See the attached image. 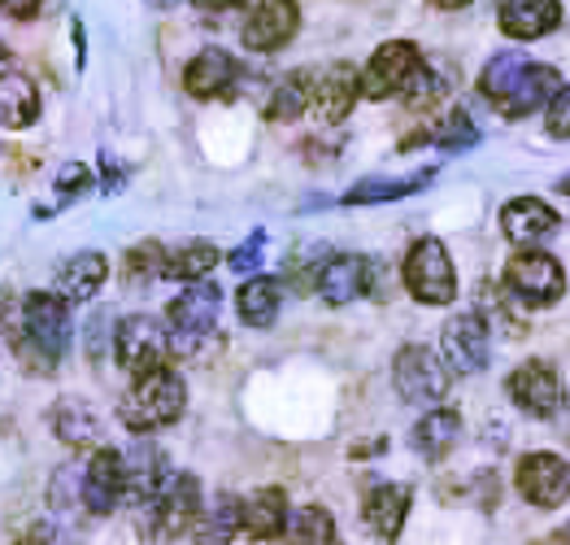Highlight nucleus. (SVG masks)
<instances>
[{
    "instance_id": "nucleus-30",
    "label": "nucleus",
    "mask_w": 570,
    "mask_h": 545,
    "mask_svg": "<svg viewBox=\"0 0 570 545\" xmlns=\"http://www.w3.org/2000/svg\"><path fill=\"white\" fill-rule=\"evenodd\" d=\"M239 528H244V506L232 494H223L196 519V545H232Z\"/></svg>"
},
{
    "instance_id": "nucleus-11",
    "label": "nucleus",
    "mask_w": 570,
    "mask_h": 545,
    "mask_svg": "<svg viewBox=\"0 0 570 545\" xmlns=\"http://www.w3.org/2000/svg\"><path fill=\"white\" fill-rule=\"evenodd\" d=\"M114 346H118V362H122L127 376H148V371L161 367L170 341H166V332H161L157 319L131 314V319L118 323V341H114Z\"/></svg>"
},
{
    "instance_id": "nucleus-15",
    "label": "nucleus",
    "mask_w": 570,
    "mask_h": 545,
    "mask_svg": "<svg viewBox=\"0 0 570 545\" xmlns=\"http://www.w3.org/2000/svg\"><path fill=\"white\" fill-rule=\"evenodd\" d=\"M236 84H239L236 57L223 49L196 52L188 61V70H184V88H188V97H196V100H227L236 93Z\"/></svg>"
},
{
    "instance_id": "nucleus-2",
    "label": "nucleus",
    "mask_w": 570,
    "mask_h": 545,
    "mask_svg": "<svg viewBox=\"0 0 570 545\" xmlns=\"http://www.w3.org/2000/svg\"><path fill=\"white\" fill-rule=\"evenodd\" d=\"M188 406V389L184 380L170 371V367H157L148 376H136L131 393L118 401V415L131 432H153V428H166L184 415Z\"/></svg>"
},
{
    "instance_id": "nucleus-46",
    "label": "nucleus",
    "mask_w": 570,
    "mask_h": 545,
    "mask_svg": "<svg viewBox=\"0 0 570 545\" xmlns=\"http://www.w3.org/2000/svg\"><path fill=\"white\" fill-rule=\"evenodd\" d=\"M562 193H567V197H570V175H567V179H562Z\"/></svg>"
},
{
    "instance_id": "nucleus-35",
    "label": "nucleus",
    "mask_w": 570,
    "mask_h": 545,
    "mask_svg": "<svg viewBox=\"0 0 570 545\" xmlns=\"http://www.w3.org/2000/svg\"><path fill=\"white\" fill-rule=\"evenodd\" d=\"M127 271L136 275V280H157V275H166V253L157 241H148V245H136L127 253Z\"/></svg>"
},
{
    "instance_id": "nucleus-32",
    "label": "nucleus",
    "mask_w": 570,
    "mask_h": 545,
    "mask_svg": "<svg viewBox=\"0 0 570 545\" xmlns=\"http://www.w3.org/2000/svg\"><path fill=\"white\" fill-rule=\"evenodd\" d=\"M214 266H218V249L209 245V241H188V245L179 249V257H175V262H166V275L188 280V284H200Z\"/></svg>"
},
{
    "instance_id": "nucleus-41",
    "label": "nucleus",
    "mask_w": 570,
    "mask_h": 545,
    "mask_svg": "<svg viewBox=\"0 0 570 545\" xmlns=\"http://www.w3.org/2000/svg\"><path fill=\"white\" fill-rule=\"evenodd\" d=\"M40 4H45V0H0V13L13 18V22H27V18L40 13Z\"/></svg>"
},
{
    "instance_id": "nucleus-10",
    "label": "nucleus",
    "mask_w": 570,
    "mask_h": 545,
    "mask_svg": "<svg viewBox=\"0 0 570 545\" xmlns=\"http://www.w3.org/2000/svg\"><path fill=\"white\" fill-rule=\"evenodd\" d=\"M488 349H492V337H488V319L466 310L458 319L444 323L440 332V353H444V367L458 371V376H475L488 367Z\"/></svg>"
},
{
    "instance_id": "nucleus-24",
    "label": "nucleus",
    "mask_w": 570,
    "mask_h": 545,
    "mask_svg": "<svg viewBox=\"0 0 570 545\" xmlns=\"http://www.w3.org/2000/svg\"><path fill=\"white\" fill-rule=\"evenodd\" d=\"M105 275H109V262L92 253V249H83V253H75V257H66L61 262V271H57V289H61V298L66 301H88L105 284Z\"/></svg>"
},
{
    "instance_id": "nucleus-27",
    "label": "nucleus",
    "mask_w": 570,
    "mask_h": 545,
    "mask_svg": "<svg viewBox=\"0 0 570 545\" xmlns=\"http://www.w3.org/2000/svg\"><path fill=\"white\" fill-rule=\"evenodd\" d=\"M458 437H462V415L458 410H431L414 428V449L435 463V458H444L449 449L458 446Z\"/></svg>"
},
{
    "instance_id": "nucleus-40",
    "label": "nucleus",
    "mask_w": 570,
    "mask_h": 545,
    "mask_svg": "<svg viewBox=\"0 0 570 545\" xmlns=\"http://www.w3.org/2000/svg\"><path fill=\"white\" fill-rule=\"evenodd\" d=\"M18 545H66V537H61L52 524H36V528H27V533L18 537Z\"/></svg>"
},
{
    "instance_id": "nucleus-48",
    "label": "nucleus",
    "mask_w": 570,
    "mask_h": 545,
    "mask_svg": "<svg viewBox=\"0 0 570 545\" xmlns=\"http://www.w3.org/2000/svg\"><path fill=\"white\" fill-rule=\"evenodd\" d=\"M0 57H4V45H0Z\"/></svg>"
},
{
    "instance_id": "nucleus-33",
    "label": "nucleus",
    "mask_w": 570,
    "mask_h": 545,
    "mask_svg": "<svg viewBox=\"0 0 570 545\" xmlns=\"http://www.w3.org/2000/svg\"><path fill=\"white\" fill-rule=\"evenodd\" d=\"M431 145H440V149H449V153H462V149H475L479 145V132H475V123H471V114H462V109H453L435 132L428 136Z\"/></svg>"
},
{
    "instance_id": "nucleus-12",
    "label": "nucleus",
    "mask_w": 570,
    "mask_h": 545,
    "mask_svg": "<svg viewBox=\"0 0 570 545\" xmlns=\"http://www.w3.org/2000/svg\"><path fill=\"white\" fill-rule=\"evenodd\" d=\"M519 494L531 506H562L570 497V463L558 454H527L519 463Z\"/></svg>"
},
{
    "instance_id": "nucleus-16",
    "label": "nucleus",
    "mask_w": 570,
    "mask_h": 545,
    "mask_svg": "<svg viewBox=\"0 0 570 545\" xmlns=\"http://www.w3.org/2000/svg\"><path fill=\"white\" fill-rule=\"evenodd\" d=\"M371 289V262L366 257H353V253H335L323 262V271H318V293L327 305H348V301H357L362 293Z\"/></svg>"
},
{
    "instance_id": "nucleus-31",
    "label": "nucleus",
    "mask_w": 570,
    "mask_h": 545,
    "mask_svg": "<svg viewBox=\"0 0 570 545\" xmlns=\"http://www.w3.org/2000/svg\"><path fill=\"white\" fill-rule=\"evenodd\" d=\"M287 545H335V519L323 506H301L287 519Z\"/></svg>"
},
{
    "instance_id": "nucleus-43",
    "label": "nucleus",
    "mask_w": 570,
    "mask_h": 545,
    "mask_svg": "<svg viewBox=\"0 0 570 545\" xmlns=\"http://www.w3.org/2000/svg\"><path fill=\"white\" fill-rule=\"evenodd\" d=\"M209 9H236V4H244V0H205Z\"/></svg>"
},
{
    "instance_id": "nucleus-4",
    "label": "nucleus",
    "mask_w": 570,
    "mask_h": 545,
    "mask_svg": "<svg viewBox=\"0 0 570 545\" xmlns=\"http://www.w3.org/2000/svg\"><path fill=\"white\" fill-rule=\"evenodd\" d=\"M218 310H223V293L214 289V284H191L184 289L179 298L170 301V314H166V323H170V349L175 353H196V349L209 341V332L218 328Z\"/></svg>"
},
{
    "instance_id": "nucleus-23",
    "label": "nucleus",
    "mask_w": 570,
    "mask_h": 545,
    "mask_svg": "<svg viewBox=\"0 0 570 545\" xmlns=\"http://www.w3.org/2000/svg\"><path fill=\"white\" fill-rule=\"evenodd\" d=\"M362 93V79H357V70L353 66H332L323 79H318V88H314V109H318V118L323 123H340V118H348V109H353V100Z\"/></svg>"
},
{
    "instance_id": "nucleus-8",
    "label": "nucleus",
    "mask_w": 570,
    "mask_h": 545,
    "mask_svg": "<svg viewBox=\"0 0 570 545\" xmlns=\"http://www.w3.org/2000/svg\"><path fill=\"white\" fill-rule=\"evenodd\" d=\"M505 284H510V293L523 298V305H553L567 293V271H562L558 257H549L540 249H527L505 266Z\"/></svg>"
},
{
    "instance_id": "nucleus-25",
    "label": "nucleus",
    "mask_w": 570,
    "mask_h": 545,
    "mask_svg": "<svg viewBox=\"0 0 570 545\" xmlns=\"http://www.w3.org/2000/svg\"><path fill=\"white\" fill-rule=\"evenodd\" d=\"M287 528V497L284 489H257L244 502V533L257 542H275Z\"/></svg>"
},
{
    "instance_id": "nucleus-42",
    "label": "nucleus",
    "mask_w": 570,
    "mask_h": 545,
    "mask_svg": "<svg viewBox=\"0 0 570 545\" xmlns=\"http://www.w3.org/2000/svg\"><path fill=\"white\" fill-rule=\"evenodd\" d=\"M435 9H462V4H471V0H431Z\"/></svg>"
},
{
    "instance_id": "nucleus-22",
    "label": "nucleus",
    "mask_w": 570,
    "mask_h": 545,
    "mask_svg": "<svg viewBox=\"0 0 570 545\" xmlns=\"http://www.w3.org/2000/svg\"><path fill=\"white\" fill-rule=\"evenodd\" d=\"M161 480H166V463H161V449L157 446L136 441V446L122 454V485H127L131 502H148V497L161 489Z\"/></svg>"
},
{
    "instance_id": "nucleus-20",
    "label": "nucleus",
    "mask_w": 570,
    "mask_h": 545,
    "mask_svg": "<svg viewBox=\"0 0 570 545\" xmlns=\"http://www.w3.org/2000/svg\"><path fill=\"white\" fill-rule=\"evenodd\" d=\"M562 22V0H505L501 31L514 40H540Z\"/></svg>"
},
{
    "instance_id": "nucleus-18",
    "label": "nucleus",
    "mask_w": 570,
    "mask_h": 545,
    "mask_svg": "<svg viewBox=\"0 0 570 545\" xmlns=\"http://www.w3.org/2000/svg\"><path fill=\"white\" fill-rule=\"evenodd\" d=\"M558 223H562V218L553 214V205H544L540 197H514L501 210V232H505L514 245H535V241L553 236Z\"/></svg>"
},
{
    "instance_id": "nucleus-9",
    "label": "nucleus",
    "mask_w": 570,
    "mask_h": 545,
    "mask_svg": "<svg viewBox=\"0 0 570 545\" xmlns=\"http://www.w3.org/2000/svg\"><path fill=\"white\" fill-rule=\"evenodd\" d=\"M419 70H423V52L414 49L410 40H392V45H383V49L371 57V66L362 70V97L366 100L401 97L405 84H410Z\"/></svg>"
},
{
    "instance_id": "nucleus-37",
    "label": "nucleus",
    "mask_w": 570,
    "mask_h": 545,
    "mask_svg": "<svg viewBox=\"0 0 570 545\" xmlns=\"http://www.w3.org/2000/svg\"><path fill=\"white\" fill-rule=\"evenodd\" d=\"M262 249H266V232H253V236L232 253V266H236L239 275H253V271L262 266Z\"/></svg>"
},
{
    "instance_id": "nucleus-28",
    "label": "nucleus",
    "mask_w": 570,
    "mask_h": 545,
    "mask_svg": "<svg viewBox=\"0 0 570 545\" xmlns=\"http://www.w3.org/2000/svg\"><path fill=\"white\" fill-rule=\"evenodd\" d=\"M52 432H57L66 446H92L96 437H100V419H96V410L88 401L66 397V401H57V410H52Z\"/></svg>"
},
{
    "instance_id": "nucleus-6",
    "label": "nucleus",
    "mask_w": 570,
    "mask_h": 545,
    "mask_svg": "<svg viewBox=\"0 0 570 545\" xmlns=\"http://www.w3.org/2000/svg\"><path fill=\"white\" fill-rule=\"evenodd\" d=\"M22 328H27V346L40 349L45 367H52L57 358H66L70 349V305L52 293H31L22 301Z\"/></svg>"
},
{
    "instance_id": "nucleus-45",
    "label": "nucleus",
    "mask_w": 570,
    "mask_h": 545,
    "mask_svg": "<svg viewBox=\"0 0 570 545\" xmlns=\"http://www.w3.org/2000/svg\"><path fill=\"white\" fill-rule=\"evenodd\" d=\"M153 9H170V4H179V0H148Z\"/></svg>"
},
{
    "instance_id": "nucleus-21",
    "label": "nucleus",
    "mask_w": 570,
    "mask_h": 545,
    "mask_svg": "<svg viewBox=\"0 0 570 545\" xmlns=\"http://www.w3.org/2000/svg\"><path fill=\"white\" fill-rule=\"evenodd\" d=\"M40 118V93L22 70H0V127L22 132Z\"/></svg>"
},
{
    "instance_id": "nucleus-17",
    "label": "nucleus",
    "mask_w": 570,
    "mask_h": 545,
    "mask_svg": "<svg viewBox=\"0 0 570 545\" xmlns=\"http://www.w3.org/2000/svg\"><path fill=\"white\" fill-rule=\"evenodd\" d=\"M122 494H127V485H122V454L96 449V458L83 467V506L92 515H109Z\"/></svg>"
},
{
    "instance_id": "nucleus-38",
    "label": "nucleus",
    "mask_w": 570,
    "mask_h": 545,
    "mask_svg": "<svg viewBox=\"0 0 570 545\" xmlns=\"http://www.w3.org/2000/svg\"><path fill=\"white\" fill-rule=\"evenodd\" d=\"M549 136L558 140H570V84L549 100Z\"/></svg>"
},
{
    "instance_id": "nucleus-13",
    "label": "nucleus",
    "mask_w": 570,
    "mask_h": 545,
    "mask_svg": "<svg viewBox=\"0 0 570 545\" xmlns=\"http://www.w3.org/2000/svg\"><path fill=\"white\" fill-rule=\"evenodd\" d=\"M301 27L296 0H262L244 22V45L253 52H279Z\"/></svg>"
},
{
    "instance_id": "nucleus-44",
    "label": "nucleus",
    "mask_w": 570,
    "mask_h": 545,
    "mask_svg": "<svg viewBox=\"0 0 570 545\" xmlns=\"http://www.w3.org/2000/svg\"><path fill=\"white\" fill-rule=\"evenodd\" d=\"M544 545H570V528H562V533H553Z\"/></svg>"
},
{
    "instance_id": "nucleus-14",
    "label": "nucleus",
    "mask_w": 570,
    "mask_h": 545,
    "mask_svg": "<svg viewBox=\"0 0 570 545\" xmlns=\"http://www.w3.org/2000/svg\"><path fill=\"white\" fill-rule=\"evenodd\" d=\"M510 397H514V406L527 410L531 419H549V415L558 410V401H562L558 371H553L549 362L531 358V362H523V367L510 376Z\"/></svg>"
},
{
    "instance_id": "nucleus-3",
    "label": "nucleus",
    "mask_w": 570,
    "mask_h": 545,
    "mask_svg": "<svg viewBox=\"0 0 570 545\" xmlns=\"http://www.w3.org/2000/svg\"><path fill=\"white\" fill-rule=\"evenodd\" d=\"M196 510H200L196 476H166L161 489L144 502L140 537L153 545L179 542L191 524H196Z\"/></svg>"
},
{
    "instance_id": "nucleus-34",
    "label": "nucleus",
    "mask_w": 570,
    "mask_h": 545,
    "mask_svg": "<svg viewBox=\"0 0 570 545\" xmlns=\"http://www.w3.org/2000/svg\"><path fill=\"white\" fill-rule=\"evenodd\" d=\"M305 100H309L305 79H301V75H292L287 84L275 88V97H271V105H266V118H271V123H292V118H301Z\"/></svg>"
},
{
    "instance_id": "nucleus-26",
    "label": "nucleus",
    "mask_w": 570,
    "mask_h": 545,
    "mask_svg": "<svg viewBox=\"0 0 570 545\" xmlns=\"http://www.w3.org/2000/svg\"><path fill=\"white\" fill-rule=\"evenodd\" d=\"M279 301H284V284L271 280V275H253L244 289H239V319L248 328H271L279 319Z\"/></svg>"
},
{
    "instance_id": "nucleus-7",
    "label": "nucleus",
    "mask_w": 570,
    "mask_h": 545,
    "mask_svg": "<svg viewBox=\"0 0 570 545\" xmlns=\"http://www.w3.org/2000/svg\"><path fill=\"white\" fill-rule=\"evenodd\" d=\"M392 380H396V393L410 406H431V401L449 393V367L428 346L401 349L396 362H392Z\"/></svg>"
},
{
    "instance_id": "nucleus-36",
    "label": "nucleus",
    "mask_w": 570,
    "mask_h": 545,
    "mask_svg": "<svg viewBox=\"0 0 570 545\" xmlns=\"http://www.w3.org/2000/svg\"><path fill=\"white\" fill-rule=\"evenodd\" d=\"M83 497V471L79 467H61L57 480H52V502L57 506H75Z\"/></svg>"
},
{
    "instance_id": "nucleus-1",
    "label": "nucleus",
    "mask_w": 570,
    "mask_h": 545,
    "mask_svg": "<svg viewBox=\"0 0 570 545\" xmlns=\"http://www.w3.org/2000/svg\"><path fill=\"white\" fill-rule=\"evenodd\" d=\"M479 93L505 118H527L562 93V75L544 61H531L523 52H497L479 75Z\"/></svg>"
},
{
    "instance_id": "nucleus-29",
    "label": "nucleus",
    "mask_w": 570,
    "mask_h": 545,
    "mask_svg": "<svg viewBox=\"0 0 570 545\" xmlns=\"http://www.w3.org/2000/svg\"><path fill=\"white\" fill-rule=\"evenodd\" d=\"M431 184V171H419V175H410V179H362V184H353L348 193H344V205H387V201H401V197H414V193H423Z\"/></svg>"
},
{
    "instance_id": "nucleus-47",
    "label": "nucleus",
    "mask_w": 570,
    "mask_h": 545,
    "mask_svg": "<svg viewBox=\"0 0 570 545\" xmlns=\"http://www.w3.org/2000/svg\"><path fill=\"white\" fill-rule=\"evenodd\" d=\"M567 410H570V393H567Z\"/></svg>"
},
{
    "instance_id": "nucleus-5",
    "label": "nucleus",
    "mask_w": 570,
    "mask_h": 545,
    "mask_svg": "<svg viewBox=\"0 0 570 545\" xmlns=\"http://www.w3.org/2000/svg\"><path fill=\"white\" fill-rule=\"evenodd\" d=\"M405 284L410 293L423 301V305H449L458 298V275H453V262H449V249L440 241H419L405 257Z\"/></svg>"
},
{
    "instance_id": "nucleus-39",
    "label": "nucleus",
    "mask_w": 570,
    "mask_h": 545,
    "mask_svg": "<svg viewBox=\"0 0 570 545\" xmlns=\"http://www.w3.org/2000/svg\"><path fill=\"white\" fill-rule=\"evenodd\" d=\"M88 188V171L83 166H66L61 175H57V193L61 197H75V193H83Z\"/></svg>"
},
{
    "instance_id": "nucleus-19",
    "label": "nucleus",
    "mask_w": 570,
    "mask_h": 545,
    "mask_svg": "<svg viewBox=\"0 0 570 545\" xmlns=\"http://www.w3.org/2000/svg\"><path fill=\"white\" fill-rule=\"evenodd\" d=\"M410 515V489L405 485H375L362 502V519L380 542H396Z\"/></svg>"
}]
</instances>
